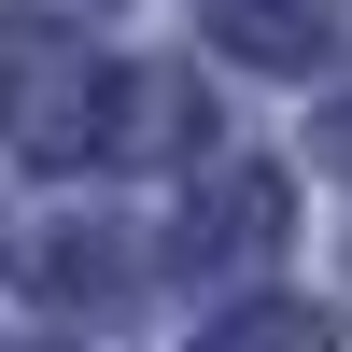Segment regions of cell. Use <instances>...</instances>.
Returning a JSON list of instances; mask_svg holds the SVG:
<instances>
[{"label":"cell","instance_id":"277c9868","mask_svg":"<svg viewBox=\"0 0 352 352\" xmlns=\"http://www.w3.org/2000/svg\"><path fill=\"white\" fill-rule=\"evenodd\" d=\"M212 352H324V324H310V310H226Z\"/></svg>","mask_w":352,"mask_h":352},{"label":"cell","instance_id":"6da1fadb","mask_svg":"<svg viewBox=\"0 0 352 352\" xmlns=\"http://www.w3.org/2000/svg\"><path fill=\"white\" fill-rule=\"evenodd\" d=\"M99 127H113V99H99V56H85L71 28L14 14V28H0V141H14V155H85Z\"/></svg>","mask_w":352,"mask_h":352},{"label":"cell","instance_id":"3957f363","mask_svg":"<svg viewBox=\"0 0 352 352\" xmlns=\"http://www.w3.org/2000/svg\"><path fill=\"white\" fill-rule=\"evenodd\" d=\"M268 240H282V184L268 169H226L197 197V254H268Z\"/></svg>","mask_w":352,"mask_h":352},{"label":"cell","instance_id":"5b68a950","mask_svg":"<svg viewBox=\"0 0 352 352\" xmlns=\"http://www.w3.org/2000/svg\"><path fill=\"white\" fill-rule=\"evenodd\" d=\"M324 155H338V169H352V85H338V113H324Z\"/></svg>","mask_w":352,"mask_h":352},{"label":"cell","instance_id":"7a4b0ae2","mask_svg":"<svg viewBox=\"0 0 352 352\" xmlns=\"http://www.w3.org/2000/svg\"><path fill=\"white\" fill-rule=\"evenodd\" d=\"M212 43L296 71V56H324V0H212Z\"/></svg>","mask_w":352,"mask_h":352}]
</instances>
